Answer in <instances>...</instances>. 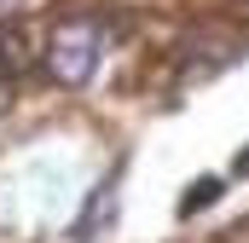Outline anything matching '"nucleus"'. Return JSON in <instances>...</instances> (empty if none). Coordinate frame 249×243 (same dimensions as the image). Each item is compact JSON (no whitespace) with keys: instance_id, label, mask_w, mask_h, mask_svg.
Returning <instances> with one entry per match:
<instances>
[{"instance_id":"obj_1","label":"nucleus","mask_w":249,"mask_h":243,"mask_svg":"<svg viewBox=\"0 0 249 243\" xmlns=\"http://www.w3.org/2000/svg\"><path fill=\"white\" fill-rule=\"evenodd\" d=\"M214 197H220V180H197V185L186 191V203H180V214H197V208H209Z\"/></svg>"},{"instance_id":"obj_2","label":"nucleus","mask_w":249,"mask_h":243,"mask_svg":"<svg viewBox=\"0 0 249 243\" xmlns=\"http://www.w3.org/2000/svg\"><path fill=\"white\" fill-rule=\"evenodd\" d=\"M238 174H249V145H244V151H238Z\"/></svg>"}]
</instances>
